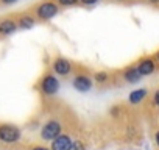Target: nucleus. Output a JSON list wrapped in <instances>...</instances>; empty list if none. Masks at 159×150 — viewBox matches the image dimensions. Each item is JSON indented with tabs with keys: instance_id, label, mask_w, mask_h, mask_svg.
Segmentation results:
<instances>
[{
	"instance_id": "f257e3e1",
	"label": "nucleus",
	"mask_w": 159,
	"mask_h": 150,
	"mask_svg": "<svg viewBox=\"0 0 159 150\" xmlns=\"http://www.w3.org/2000/svg\"><path fill=\"white\" fill-rule=\"evenodd\" d=\"M28 10L38 24H47L62 11L53 0H39V2L33 3Z\"/></svg>"
},
{
	"instance_id": "f03ea898",
	"label": "nucleus",
	"mask_w": 159,
	"mask_h": 150,
	"mask_svg": "<svg viewBox=\"0 0 159 150\" xmlns=\"http://www.w3.org/2000/svg\"><path fill=\"white\" fill-rule=\"evenodd\" d=\"M70 82H72V86L76 91H80V92H89L92 89V86H94L92 72L88 67L75 63V69H73V73L70 77Z\"/></svg>"
},
{
	"instance_id": "7ed1b4c3",
	"label": "nucleus",
	"mask_w": 159,
	"mask_h": 150,
	"mask_svg": "<svg viewBox=\"0 0 159 150\" xmlns=\"http://www.w3.org/2000/svg\"><path fill=\"white\" fill-rule=\"evenodd\" d=\"M66 120L62 119L61 114L55 116V117H50L47 119L42 125H41V130H39V139L41 141H52L53 138H56L58 134L64 133L66 130Z\"/></svg>"
},
{
	"instance_id": "20e7f679",
	"label": "nucleus",
	"mask_w": 159,
	"mask_h": 150,
	"mask_svg": "<svg viewBox=\"0 0 159 150\" xmlns=\"http://www.w3.org/2000/svg\"><path fill=\"white\" fill-rule=\"evenodd\" d=\"M73 69H75V61H72V59H69L62 55L53 56V59L50 63V70L61 80L70 78L72 73H73Z\"/></svg>"
},
{
	"instance_id": "39448f33",
	"label": "nucleus",
	"mask_w": 159,
	"mask_h": 150,
	"mask_svg": "<svg viewBox=\"0 0 159 150\" xmlns=\"http://www.w3.org/2000/svg\"><path fill=\"white\" fill-rule=\"evenodd\" d=\"M38 91L45 97L55 96L59 91V78L52 70H45L38 82Z\"/></svg>"
},
{
	"instance_id": "423d86ee",
	"label": "nucleus",
	"mask_w": 159,
	"mask_h": 150,
	"mask_svg": "<svg viewBox=\"0 0 159 150\" xmlns=\"http://www.w3.org/2000/svg\"><path fill=\"white\" fill-rule=\"evenodd\" d=\"M142 77L139 75L134 63L123 67L122 70H117V72H112V85H134L140 80Z\"/></svg>"
},
{
	"instance_id": "0eeeda50",
	"label": "nucleus",
	"mask_w": 159,
	"mask_h": 150,
	"mask_svg": "<svg viewBox=\"0 0 159 150\" xmlns=\"http://www.w3.org/2000/svg\"><path fill=\"white\" fill-rule=\"evenodd\" d=\"M22 139V131L13 124H0V145L10 147Z\"/></svg>"
},
{
	"instance_id": "6e6552de",
	"label": "nucleus",
	"mask_w": 159,
	"mask_h": 150,
	"mask_svg": "<svg viewBox=\"0 0 159 150\" xmlns=\"http://www.w3.org/2000/svg\"><path fill=\"white\" fill-rule=\"evenodd\" d=\"M157 53H153V55H142L140 58L136 59L134 66L139 72L140 77H148V75H153L156 70H157Z\"/></svg>"
},
{
	"instance_id": "1a4fd4ad",
	"label": "nucleus",
	"mask_w": 159,
	"mask_h": 150,
	"mask_svg": "<svg viewBox=\"0 0 159 150\" xmlns=\"http://www.w3.org/2000/svg\"><path fill=\"white\" fill-rule=\"evenodd\" d=\"M17 30H19V28H17V24H16L14 13L0 16V39L14 35Z\"/></svg>"
},
{
	"instance_id": "9d476101",
	"label": "nucleus",
	"mask_w": 159,
	"mask_h": 150,
	"mask_svg": "<svg viewBox=\"0 0 159 150\" xmlns=\"http://www.w3.org/2000/svg\"><path fill=\"white\" fill-rule=\"evenodd\" d=\"M14 17H16V24H17L19 30H30L38 24L36 19L33 17V14L30 13V10L17 11V13H14Z\"/></svg>"
},
{
	"instance_id": "9b49d317",
	"label": "nucleus",
	"mask_w": 159,
	"mask_h": 150,
	"mask_svg": "<svg viewBox=\"0 0 159 150\" xmlns=\"http://www.w3.org/2000/svg\"><path fill=\"white\" fill-rule=\"evenodd\" d=\"M72 141H73V138L69 134V133H61V134H58L56 138H53L52 141H50V150H69L70 148V145H72Z\"/></svg>"
},
{
	"instance_id": "f8f14e48",
	"label": "nucleus",
	"mask_w": 159,
	"mask_h": 150,
	"mask_svg": "<svg viewBox=\"0 0 159 150\" xmlns=\"http://www.w3.org/2000/svg\"><path fill=\"white\" fill-rule=\"evenodd\" d=\"M92 82L100 85V86L112 83V72H109V70H95V72H92Z\"/></svg>"
},
{
	"instance_id": "ddd939ff",
	"label": "nucleus",
	"mask_w": 159,
	"mask_h": 150,
	"mask_svg": "<svg viewBox=\"0 0 159 150\" xmlns=\"http://www.w3.org/2000/svg\"><path fill=\"white\" fill-rule=\"evenodd\" d=\"M148 94H150L148 88H140V89H136V91H133V92L129 94L128 102H129L131 105H139L140 102H143V100L148 97Z\"/></svg>"
},
{
	"instance_id": "4468645a",
	"label": "nucleus",
	"mask_w": 159,
	"mask_h": 150,
	"mask_svg": "<svg viewBox=\"0 0 159 150\" xmlns=\"http://www.w3.org/2000/svg\"><path fill=\"white\" fill-rule=\"evenodd\" d=\"M53 2H55L61 10H67V8H75V7H78V0H53Z\"/></svg>"
},
{
	"instance_id": "2eb2a0df",
	"label": "nucleus",
	"mask_w": 159,
	"mask_h": 150,
	"mask_svg": "<svg viewBox=\"0 0 159 150\" xmlns=\"http://www.w3.org/2000/svg\"><path fill=\"white\" fill-rule=\"evenodd\" d=\"M136 3H142L153 10H159V0H136Z\"/></svg>"
},
{
	"instance_id": "dca6fc26",
	"label": "nucleus",
	"mask_w": 159,
	"mask_h": 150,
	"mask_svg": "<svg viewBox=\"0 0 159 150\" xmlns=\"http://www.w3.org/2000/svg\"><path fill=\"white\" fill-rule=\"evenodd\" d=\"M100 2H103V0H78V7L89 8V7H94V5H97Z\"/></svg>"
},
{
	"instance_id": "f3484780",
	"label": "nucleus",
	"mask_w": 159,
	"mask_h": 150,
	"mask_svg": "<svg viewBox=\"0 0 159 150\" xmlns=\"http://www.w3.org/2000/svg\"><path fill=\"white\" fill-rule=\"evenodd\" d=\"M69 150H84V142L80 141V139H73Z\"/></svg>"
},
{
	"instance_id": "a211bd4d",
	"label": "nucleus",
	"mask_w": 159,
	"mask_h": 150,
	"mask_svg": "<svg viewBox=\"0 0 159 150\" xmlns=\"http://www.w3.org/2000/svg\"><path fill=\"white\" fill-rule=\"evenodd\" d=\"M109 3H117V5H131L136 3V0H106Z\"/></svg>"
},
{
	"instance_id": "6ab92c4d",
	"label": "nucleus",
	"mask_w": 159,
	"mask_h": 150,
	"mask_svg": "<svg viewBox=\"0 0 159 150\" xmlns=\"http://www.w3.org/2000/svg\"><path fill=\"white\" fill-rule=\"evenodd\" d=\"M19 0H0V7H10V5H14Z\"/></svg>"
},
{
	"instance_id": "aec40b11",
	"label": "nucleus",
	"mask_w": 159,
	"mask_h": 150,
	"mask_svg": "<svg viewBox=\"0 0 159 150\" xmlns=\"http://www.w3.org/2000/svg\"><path fill=\"white\" fill-rule=\"evenodd\" d=\"M30 150H50V148L45 147V145H34V147H31Z\"/></svg>"
}]
</instances>
